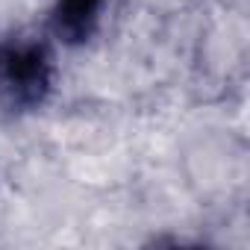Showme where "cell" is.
I'll return each instance as SVG.
<instances>
[{"label":"cell","mask_w":250,"mask_h":250,"mask_svg":"<svg viewBox=\"0 0 250 250\" xmlns=\"http://www.w3.org/2000/svg\"><path fill=\"white\" fill-rule=\"evenodd\" d=\"M56 85V59L44 33L15 30L0 39V109L6 115L39 112Z\"/></svg>","instance_id":"1"},{"label":"cell","mask_w":250,"mask_h":250,"mask_svg":"<svg viewBox=\"0 0 250 250\" xmlns=\"http://www.w3.org/2000/svg\"><path fill=\"white\" fill-rule=\"evenodd\" d=\"M109 3L112 0H53L47 12V30L65 47L88 44L100 30Z\"/></svg>","instance_id":"2"}]
</instances>
